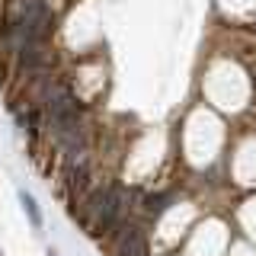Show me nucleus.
Returning <instances> with one entry per match:
<instances>
[{"label": "nucleus", "instance_id": "f257e3e1", "mask_svg": "<svg viewBox=\"0 0 256 256\" xmlns=\"http://www.w3.org/2000/svg\"><path fill=\"white\" fill-rule=\"evenodd\" d=\"M13 58H16V68H20V70H29V74H32V70H42L48 64V42L26 45V48H20Z\"/></svg>", "mask_w": 256, "mask_h": 256}, {"label": "nucleus", "instance_id": "f03ea898", "mask_svg": "<svg viewBox=\"0 0 256 256\" xmlns=\"http://www.w3.org/2000/svg\"><path fill=\"white\" fill-rule=\"evenodd\" d=\"M16 196H20V205H22V212H26V218H29V224H32V230H42L45 218H42V208H38L36 196H32V192H26V189H16Z\"/></svg>", "mask_w": 256, "mask_h": 256}, {"label": "nucleus", "instance_id": "7ed1b4c3", "mask_svg": "<svg viewBox=\"0 0 256 256\" xmlns=\"http://www.w3.org/2000/svg\"><path fill=\"white\" fill-rule=\"evenodd\" d=\"M48 256H58V250H48Z\"/></svg>", "mask_w": 256, "mask_h": 256}]
</instances>
